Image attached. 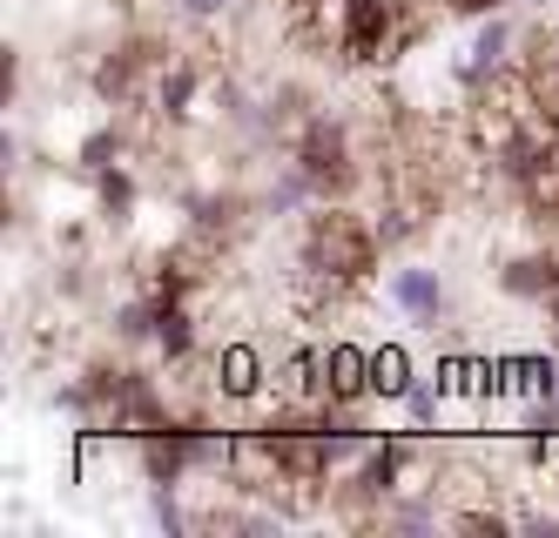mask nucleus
Masks as SVG:
<instances>
[{"label":"nucleus","instance_id":"1","mask_svg":"<svg viewBox=\"0 0 559 538\" xmlns=\"http://www.w3.org/2000/svg\"><path fill=\"white\" fill-rule=\"evenodd\" d=\"M378 229L365 223V216H350L344 202H324L310 223H304V250H297V276H290V289H297V303H337L350 283H365L371 276V263H378Z\"/></svg>","mask_w":559,"mask_h":538},{"label":"nucleus","instance_id":"2","mask_svg":"<svg viewBox=\"0 0 559 538\" xmlns=\"http://www.w3.org/2000/svg\"><path fill=\"white\" fill-rule=\"evenodd\" d=\"M290 169L317 189V202H344L357 189V148H350V129L337 115H304L297 121V142H290Z\"/></svg>","mask_w":559,"mask_h":538},{"label":"nucleus","instance_id":"3","mask_svg":"<svg viewBox=\"0 0 559 538\" xmlns=\"http://www.w3.org/2000/svg\"><path fill=\"white\" fill-rule=\"evenodd\" d=\"M418 465V444L412 438H371L365 458H357L337 485L350 491V505H391L405 491V471Z\"/></svg>","mask_w":559,"mask_h":538},{"label":"nucleus","instance_id":"4","mask_svg":"<svg viewBox=\"0 0 559 538\" xmlns=\"http://www.w3.org/2000/svg\"><path fill=\"white\" fill-rule=\"evenodd\" d=\"M163 68H169V55L155 48V40H122V48L95 68V95L115 101V108H135V101H142V81L163 74Z\"/></svg>","mask_w":559,"mask_h":538},{"label":"nucleus","instance_id":"5","mask_svg":"<svg viewBox=\"0 0 559 538\" xmlns=\"http://www.w3.org/2000/svg\"><path fill=\"white\" fill-rule=\"evenodd\" d=\"M210 391H216L223 404L263 397V391H270V363H263V350H257V344H223V350L210 357Z\"/></svg>","mask_w":559,"mask_h":538},{"label":"nucleus","instance_id":"6","mask_svg":"<svg viewBox=\"0 0 559 538\" xmlns=\"http://www.w3.org/2000/svg\"><path fill=\"white\" fill-rule=\"evenodd\" d=\"M317 357H324V404H365L371 397V350H357V344L337 337Z\"/></svg>","mask_w":559,"mask_h":538},{"label":"nucleus","instance_id":"7","mask_svg":"<svg viewBox=\"0 0 559 538\" xmlns=\"http://www.w3.org/2000/svg\"><path fill=\"white\" fill-rule=\"evenodd\" d=\"M391 303L405 310L412 323L438 330V316H445V276H438V270H391Z\"/></svg>","mask_w":559,"mask_h":538},{"label":"nucleus","instance_id":"8","mask_svg":"<svg viewBox=\"0 0 559 538\" xmlns=\"http://www.w3.org/2000/svg\"><path fill=\"white\" fill-rule=\"evenodd\" d=\"M499 289H506V297H519V303H552V297H559V256H552V250L512 256V263L499 270Z\"/></svg>","mask_w":559,"mask_h":538},{"label":"nucleus","instance_id":"9","mask_svg":"<svg viewBox=\"0 0 559 538\" xmlns=\"http://www.w3.org/2000/svg\"><path fill=\"white\" fill-rule=\"evenodd\" d=\"M195 95H203V68H195V61H169L163 74H155V88H148V101H155L163 121H189Z\"/></svg>","mask_w":559,"mask_h":538},{"label":"nucleus","instance_id":"10","mask_svg":"<svg viewBox=\"0 0 559 538\" xmlns=\"http://www.w3.org/2000/svg\"><path fill=\"white\" fill-rule=\"evenodd\" d=\"M122 155H129V135H122V121H102V129H95V135H82V148H74V162H82L88 176L115 169Z\"/></svg>","mask_w":559,"mask_h":538},{"label":"nucleus","instance_id":"11","mask_svg":"<svg viewBox=\"0 0 559 538\" xmlns=\"http://www.w3.org/2000/svg\"><path fill=\"white\" fill-rule=\"evenodd\" d=\"M95 202H102V216H108V223H129V216H135V176L122 169V162L95 176Z\"/></svg>","mask_w":559,"mask_h":538},{"label":"nucleus","instance_id":"12","mask_svg":"<svg viewBox=\"0 0 559 538\" xmlns=\"http://www.w3.org/2000/svg\"><path fill=\"white\" fill-rule=\"evenodd\" d=\"M405 391H412V363H405V350H397V344L371 350V397H405Z\"/></svg>","mask_w":559,"mask_h":538},{"label":"nucleus","instance_id":"13","mask_svg":"<svg viewBox=\"0 0 559 538\" xmlns=\"http://www.w3.org/2000/svg\"><path fill=\"white\" fill-rule=\"evenodd\" d=\"M445 397H452V391H445V378H438V384H412V391H405V418H412L418 431H425V425H438V418H445Z\"/></svg>","mask_w":559,"mask_h":538},{"label":"nucleus","instance_id":"14","mask_svg":"<svg viewBox=\"0 0 559 538\" xmlns=\"http://www.w3.org/2000/svg\"><path fill=\"white\" fill-rule=\"evenodd\" d=\"M115 337H129V344L155 337V289H148V297H129L122 310H115Z\"/></svg>","mask_w":559,"mask_h":538},{"label":"nucleus","instance_id":"15","mask_svg":"<svg viewBox=\"0 0 559 538\" xmlns=\"http://www.w3.org/2000/svg\"><path fill=\"white\" fill-rule=\"evenodd\" d=\"M519 391H526L533 404H552V397H559V363H552V357L519 363Z\"/></svg>","mask_w":559,"mask_h":538},{"label":"nucleus","instance_id":"16","mask_svg":"<svg viewBox=\"0 0 559 538\" xmlns=\"http://www.w3.org/2000/svg\"><path fill=\"white\" fill-rule=\"evenodd\" d=\"M384 518H391V525H405V531H425V525H438V499H405V505H384Z\"/></svg>","mask_w":559,"mask_h":538},{"label":"nucleus","instance_id":"17","mask_svg":"<svg viewBox=\"0 0 559 538\" xmlns=\"http://www.w3.org/2000/svg\"><path fill=\"white\" fill-rule=\"evenodd\" d=\"M236 8V0H176V14H189V21H223Z\"/></svg>","mask_w":559,"mask_h":538},{"label":"nucleus","instance_id":"18","mask_svg":"<svg viewBox=\"0 0 559 538\" xmlns=\"http://www.w3.org/2000/svg\"><path fill=\"white\" fill-rule=\"evenodd\" d=\"M546 316H552V337H559V297H552V303H546Z\"/></svg>","mask_w":559,"mask_h":538}]
</instances>
